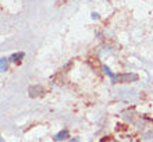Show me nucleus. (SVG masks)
<instances>
[{
  "label": "nucleus",
  "mask_w": 153,
  "mask_h": 142,
  "mask_svg": "<svg viewBox=\"0 0 153 142\" xmlns=\"http://www.w3.org/2000/svg\"><path fill=\"white\" fill-rule=\"evenodd\" d=\"M0 142H3V139H1V138H0Z\"/></svg>",
  "instance_id": "1a4fd4ad"
},
{
  "label": "nucleus",
  "mask_w": 153,
  "mask_h": 142,
  "mask_svg": "<svg viewBox=\"0 0 153 142\" xmlns=\"http://www.w3.org/2000/svg\"><path fill=\"white\" fill-rule=\"evenodd\" d=\"M24 59V53L20 52V53H13L11 56H10V61H13V63H18V61H21Z\"/></svg>",
  "instance_id": "7ed1b4c3"
},
{
  "label": "nucleus",
  "mask_w": 153,
  "mask_h": 142,
  "mask_svg": "<svg viewBox=\"0 0 153 142\" xmlns=\"http://www.w3.org/2000/svg\"><path fill=\"white\" fill-rule=\"evenodd\" d=\"M8 68V61L7 59H0V71H7Z\"/></svg>",
  "instance_id": "39448f33"
},
{
  "label": "nucleus",
  "mask_w": 153,
  "mask_h": 142,
  "mask_svg": "<svg viewBox=\"0 0 153 142\" xmlns=\"http://www.w3.org/2000/svg\"><path fill=\"white\" fill-rule=\"evenodd\" d=\"M68 142H78V138H74V139H70Z\"/></svg>",
  "instance_id": "6e6552de"
},
{
  "label": "nucleus",
  "mask_w": 153,
  "mask_h": 142,
  "mask_svg": "<svg viewBox=\"0 0 153 142\" xmlns=\"http://www.w3.org/2000/svg\"><path fill=\"white\" fill-rule=\"evenodd\" d=\"M110 80H111L113 84H117V82H132L138 80V75L137 74H111Z\"/></svg>",
  "instance_id": "f257e3e1"
},
{
  "label": "nucleus",
  "mask_w": 153,
  "mask_h": 142,
  "mask_svg": "<svg viewBox=\"0 0 153 142\" xmlns=\"http://www.w3.org/2000/svg\"><path fill=\"white\" fill-rule=\"evenodd\" d=\"M28 95L31 97H38L43 95V86L40 85H31L28 88Z\"/></svg>",
  "instance_id": "f03ea898"
},
{
  "label": "nucleus",
  "mask_w": 153,
  "mask_h": 142,
  "mask_svg": "<svg viewBox=\"0 0 153 142\" xmlns=\"http://www.w3.org/2000/svg\"><path fill=\"white\" fill-rule=\"evenodd\" d=\"M92 18H93V20H97V18H99V14H96V13H92Z\"/></svg>",
  "instance_id": "0eeeda50"
},
{
  "label": "nucleus",
  "mask_w": 153,
  "mask_h": 142,
  "mask_svg": "<svg viewBox=\"0 0 153 142\" xmlns=\"http://www.w3.org/2000/svg\"><path fill=\"white\" fill-rule=\"evenodd\" d=\"M102 142H118V141H116V139H113V138H105Z\"/></svg>",
  "instance_id": "423d86ee"
},
{
  "label": "nucleus",
  "mask_w": 153,
  "mask_h": 142,
  "mask_svg": "<svg viewBox=\"0 0 153 142\" xmlns=\"http://www.w3.org/2000/svg\"><path fill=\"white\" fill-rule=\"evenodd\" d=\"M65 138H68V131L67 130H63L59 134L54 135V141H61V139H65Z\"/></svg>",
  "instance_id": "20e7f679"
}]
</instances>
